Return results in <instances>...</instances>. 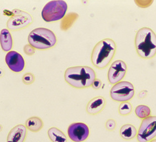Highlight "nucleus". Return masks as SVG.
Masks as SVG:
<instances>
[{
    "mask_svg": "<svg viewBox=\"0 0 156 142\" xmlns=\"http://www.w3.org/2000/svg\"><path fill=\"white\" fill-rule=\"evenodd\" d=\"M94 70L89 67L78 66L68 68L64 73V79L73 88L82 89L91 86L96 79Z\"/></svg>",
    "mask_w": 156,
    "mask_h": 142,
    "instance_id": "1",
    "label": "nucleus"
},
{
    "mask_svg": "<svg viewBox=\"0 0 156 142\" xmlns=\"http://www.w3.org/2000/svg\"><path fill=\"white\" fill-rule=\"evenodd\" d=\"M135 47L137 55L143 59H152L156 55V35L149 28H140L136 33Z\"/></svg>",
    "mask_w": 156,
    "mask_h": 142,
    "instance_id": "2",
    "label": "nucleus"
},
{
    "mask_svg": "<svg viewBox=\"0 0 156 142\" xmlns=\"http://www.w3.org/2000/svg\"><path fill=\"white\" fill-rule=\"evenodd\" d=\"M116 51L115 43L109 38L104 39L94 46L91 53L93 65L98 69L106 68L112 60Z\"/></svg>",
    "mask_w": 156,
    "mask_h": 142,
    "instance_id": "3",
    "label": "nucleus"
},
{
    "mask_svg": "<svg viewBox=\"0 0 156 142\" xmlns=\"http://www.w3.org/2000/svg\"><path fill=\"white\" fill-rule=\"evenodd\" d=\"M28 40L34 48L41 50L53 48L57 43V38L53 31L45 28H37L31 31Z\"/></svg>",
    "mask_w": 156,
    "mask_h": 142,
    "instance_id": "4",
    "label": "nucleus"
},
{
    "mask_svg": "<svg viewBox=\"0 0 156 142\" xmlns=\"http://www.w3.org/2000/svg\"><path fill=\"white\" fill-rule=\"evenodd\" d=\"M68 5L62 0H55L48 3L41 11V16L47 23L62 20L66 15Z\"/></svg>",
    "mask_w": 156,
    "mask_h": 142,
    "instance_id": "5",
    "label": "nucleus"
},
{
    "mask_svg": "<svg viewBox=\"0 0 156 142\" xmlns=\"http://www.w3.org/2000/svg\"><path fill=\"white\" fill-rule=\"evenodd\" d=\"M134 94L135 89L133 85L126 81H121L115 84L110 91V96L112 100L122 103L131 100Z\"/></svg>",
    "mask_w": 156,
    "mask_h": 142,
    "instance_id": "6",
    "label": "nucleus"
},
{
    "mask_svg": "<svg viewBox=\"0 0 156 142\" xmlns=\"http://www.w3.org/2000/svg\"><path fill=\"white\" fill-rule=\"evenodd\" d=\"M11 13L12 16L10 17L6 23V27L9 30L18 31L24 29L33 22V16L26 11L13 9Z\"/></svg>",
    "mask_w": 156,
    "mask_h": 142,
    "instance_id": "7",
    "label": "nucleus"
},
{
    "mask_svg": "<svg viewBox=\"0 0 156 142\" xmlns=\"http://www.w3.org/2000/svg\"><path fill=\"white\" fill-rule=\"evenodd\" d=\"M156 137V116L143 120L137 135L138 142H150Z\"/></svg>",
    "mask_w": 156,
    "mask_h": 142,
    "instance_id": "8",
    "label": "nucleus"
},
{
    "mask_svg": "<svg viewBox=\"0 0 156 142\" xmlns=\"http://www.w3.org/2000/svg\"><path fill=\"white\" fill-rule=\"evenodd\" d=\"M127 70L126 63L122 60H116L111 65L108 73V79L111 84L118 83L124 78Z\"/></svg>",
    "mask_w": 156,
    "mask_h": 142,
    "instance_id": "9",
    "label": "nucleus"
},
{
    "mask_svg": "<svg viewBox=\"0 0 156 142\" xmlns=\"http://www.w3.org/2000/svg\"><path fill=\"white\" fill-rule=\"evenodd\" d=\"M68 135L74 142H83L89 136V129L84 123H74L69 126Z\"/></svg>",
    "mask_w": 156,
    "mask_h": 142,
    "instance_id": "10",
    "label": "nucleus"
},
{
    "mask_svg": "<svg viewBox=\"0 0 156 142\" xmlns=\"http://www.w3.org/2000/svg\"><path fill=\"white\" fill-rule=\"evenodd\" d=\"M5 61L8 68L15 73H20L24 69V60L21 55L15 51H9L6 55Z\"/></svg>",
    "mask_w": 156,
    "mask_h": 142,
    "instance_id": "11",
    "label": "nucleus"
},
{
    "mask_svg": "<svg viewBox=\"0 0 156 142\" xmlns=\"http://www.w3.org/2000/svg\"><path fill=\"white\" fill-rule=\"evenodd\" d=\"M27 135V128L23 125H18L9 132L6 142H24Z\"/></svg>",
    "mask_w": 156,
    "mask_h": 142,
    "instance_id": "12",
    "label": "nucleus"
},
{
    "mask_svg": "<svg viewBox=\"0 0 156 142\" xmlns=\"http://www.w3.org/2000/svg\"><path fill=\"white\" fill-rule=\"evenodd\" d=\"M106 105V100L102 96H96L90 100L86 107L88 114L96 115L102 111Z\"/></svg>",
    "mask_w": 156,
    "mask_h": 142,
    "instance_id": "13",
    "label": "nucleus"
},
{
    "mask_svg": "<svg viewBox=\"0 0 156 142\" xmlns=\"http://www.w3.org/2000/svg\"><path fill=\"white\" fill-rule=\"evenodd\" d=\"M0 45H1L2 49L7 52L10 50L13 46V41L10 31L8 29H3L0 33Z\"/></svg>",
    "mask_w": 156,
    "mask_h": 142,
    "instance_id": "14",
    "label": "nucleus"
},
{
    "mask_svg": "<svg viewBox=\"0 0 156 142\" xmlns=\"http://www.w3.org/2000/svg\"><path fill=\"white\" fill-rule=\"evenodd\" d=\"M121 138L125 140H131L137 135V131L134 126L131 124L124 125L119 131Z\"/></svg>",
    "mask_w": 156,
    "mask_h": 142,
    "instance_id": "15",
    "label": "nucleus"
},
{
    "mask_svg": "<svg viewBox=\"0 0 156 142\" xmlns=\"http://www.w3.org/2000/svg\"><path fill=\"white\" fill-rule=\"evenodd\" d=\"M44 123L43 120L39 117H33L28 118L25 122V126L28 130L32 132H40L43 128Z\"/></svg>",
    "mask_w": 156,
    "mask_h": 142,
    "instance_id": "16",
    "label": "nucleus"
},
{
    "mask_svg": "<svg viewBox=\"0 0 156 142\" xmlns=\"http://www.w3.org/2000/svg\"><path fill=\"white\" fill-rule=\"evenodd\" d=\"M48 135L52 142H68L66 135L58 128H50L48 131Z\"/></svg>",
    "mask_w": 156,
    "mask_h": 142,
    "instance_id": "17",
    "label": "nucleus"
},
{
    "mask_svg": "<svg viewBox=\"0 0 156 142\" xmlns=\"http://www.w3.org/2000/svg\"><path fill=\"white\" fill-rule=\"evenodd\" d=\"M78 18H79V15L76 13H69L67 14L61 20L60 25L61 30L62 31L68 30Z\"/></svg>",
    "mask_w": 156,
    "mask_h": 142,
    "instance_id": "18",
    "label": "nucleus"
},
{
    "mask_svg": "<svg viewBox=\"0 0 156 142\" xmlns=\"http://www.w3.org/2000/svg\"><path fill=\"white\" fill-rule=\"evenodd\" d=\"M135 113L138 118L144 120L150 117L151 114V110L148 106L144 105H140L136 108Z\"/></svg>",
    "mask_w": 156,
    "mask_h": 142,
    "instance_id": "19",
    "label": "nucleus"
},
{
    "mask_svg": "<svg viewBox=\"0 0 156 142\" xmlns=\"http://www.w3.org/2000/svg\"><path fill=\"white\" fill-rule=\"evenodd\" d=\"M133 111V106L128 101L121 103L119 107V113L122 116H127Z\"/></svg>",
    "mask_w": 156,
    "mask_h": 142,
    "instance_id": "20",
    "label": "nucleus"
},
{
    "mask_svg": "<svg viewBox=\"0 0 156 142\" xmlns=\"http://www.w3.org/2000/svg\"><path fill=\"white\" fill-rule=\"evenodd\" d=\"M35 80V76L33 73H27L23 75L22 81L25 85H31L34 83Z\"/></svg>",
    "mask_w": 156,
    "mask_h": 142,
    "instance_id": "21",
    "label": "nucleus"
},
{
    "mask_svg": "<svg viewBox=\"0 0 156 142\" xmlns=\"http://www.w3.org/2000/svg\"><path fill=\"white\" fill-rule=\"evenodd\" d=\"M116 122L113 119H109L106 123V128L109 132L113 131L116 128Z\"/></svg>",
    "mask_w": 156,
    "mask_h": 142,
    "instance_id": "22",
    "label": "nucleus"
},
{
    "mask_svg": "<svg viewBox=\"0 0 156 142\" xmlns=\"http://www.w3.org/2000/svg\"><path fill=\"white\" fill-rule=\"evenodd\" d=\"M24 52L26 55H27L28 56L33 55L35 53V48H34L30 45H27L24 47Z\"/></svg>",
    "mask_w": 156,
    "mask_h": 142,
    "instance_id": "23",
    "label": "nucleus"
},
{
    "mask_svg": "<svg viewBox=\"0 0 156 142\" xmlns=\"http://www.w3.org/2000/svg\"><path fill=\"white\" fill-rule=\"evenodd\" d=\"M101 85H102L101 81L99 79H96L92 85V87L94 89H99L101 87Z\"/></svg>",
    "mask_w": 156,
    "mask_h": 142,
    "instance_id": "24",
    "label": "nucleus"
},
{
    "mask_svg": "<svg viewBox=\"0 0 156 142\" xmlns=\"http://www.w3.org/2000/svg\"><path fill=\"white\" fill-rule=\"evenodd\" d=\"M147 91H145V90H144V91H142L140 92L139 95H138V98L139 99H143L146 96H147Z\"/></svg>",
    "mask_w": 156,
    "mask_h": 142,
    "instance_id": "25",
    "label": "nucleus"
},
{
    "mask_svg": "<svg viewBox=\"0 0 156 142\" xmlns=\"http://www.w3.org/2000/svg\"><path fill=\"white\" fill-rule=\"evenodd\" d=\"M5 75V71L2 68H0V78H2Z\"/></svg>",
    "mask_w": 156,
    "mask_h": 142,
    "instance_id": "26",
    "label": "nucleus"
},
{
    "mask_svg": "<svg viewBox=\"0 0 156 142\" xmlns=\"http://www.w3.org/2000/svg\"><path fill=\"white\" fill-rule=\"evenodd\" d=\"M2 130H3V126L0 125V132H2Z\"/></svg>",
    "mask_w": 156,
    "mask_h": 142,
    "instance_id": "27",
    "label": "nucleus"
},
{
    "mask_svg": "<svg viewBox=\"0 0 156 142\" xmlns=\"http://www.w3.org/2000/svg\"><path fill=\"white\" fill-rule=\"evenodd\" d=\"M150 142H156V139H154L152 141H151Z\"/></svg>",
    "mask_w": 156,
    "mask_h": 142,
    "instance_id": "28",
    "label": "nucleus"
}]
</instances>
